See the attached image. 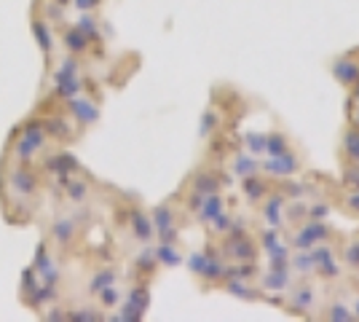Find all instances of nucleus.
I'll return each instance as SVG.
<instances>
[{
	"mask_svg": "<svg viewBox=\"0 0 359 322\" xmlns=\"http://www.w3.org/2000/svg\"><path fill=\"white\" fill-rule=\"evenodd\" d=\"M38 191H41V180L30 164H8V169L3 172V194L8 207H19V204L27 207L30 199L38 196Z\"/></svg>",
	"mask_w": 359,
	"mask_h": 322,
	"instance_id": "1",
	"label": "nucleus"
},
{
	"mask_svg": "<svg viewBox=\"0 0 359 322\" xmlns=\"http://www.w3.org/2000/svg\"><path fill=\"white\" fill-rule=\"evenodd\" d=\"M48 140L51 137L46 135L41 119H30V121L22 123V126L16 129L14 140H11V145H8V159H11L14 164H30L32 159L48 145Z\"/></svg>",
	"mask_w": 359,
	"mask_h": 322,
	"instance_id": "2",
	"label": "nucleus"
},
{
	"mask_svg": "<svg viewBox=\"0 0 359 322\" xmlns=\"http://www.w3.org/2000/svg\"><path fill=\"white\" fill-rule=\"evenodd\" d=\"M67 110H70V116H73L78 123H83V126H89V123H94L97 119H100V107L91 102L89 97H70L67 100Z\"/></svg>",
	"mask_w": 359,
	"mask_h": 322,
	"instance_id": "3",
	"label": "nucleus"
},
{
	"mask_svg": "<svg viewBox=\"0 0 359 322\" xmlns=\"http://www.w3.org/2000/svg\"><path fill=\"white\" fill-rule=\"evenodd\" d=\"M89 35L81 30L78 25L75 27H67L65 30V35H62V43H65V48H67V54L70 57H81V54H86L89 51Z\"/></svg>",
	"mask_w": 359,
	"mask_h": 322,
	"instance_id": "4",
	"label": "nucleus"
},
{
	"mask_svg": "<svg viewBox=\"0 0 359 322\" xmlns=\"http://www.w3.org/2000/svg\"><path fill=\"white\" fill-rule=\"evenodd\" d=\"M46 172H51V175H60V180H67L73 172H78V164H75V159H70V156H48L43 164Z\"/></svg>",
	"mask_w": 359,
	"mask_h": 322,
	"instance_id": "5",
	"label": "nucleus"
},
{
	"mask_svg": "<svg viewBox=\"0 0 359 322\" xmlns=\"http://www.w3.org/2000/svg\"><path fill=\"white\" fill-rule=\"evenodd\" d=\"M32 32H35V41H38V46L43 51L46 57H51V51H54V32H51V25L41 19V16H35L32 19Z\"/></svg>",
	"mask_w": 359,
	"mask_h": 322,
	"instance_id": "6",
	"label": "nucleus"
},
{
	"mask_svg": "<svg viewBox=\"0 0 359 322\" xmlns=\"http://www.w3.org/2000/svg\"><path fill=\"white\" fill-rule=\"evenodd\" d=\"M335 78L344 83V86H354L357 83V78H359V65L354 60H348V57H344V60H338L335 62Z\"/></svg>",
	"mask_w": 359,
	"mask_h": 322,
	"instance_id": "7",
	"label": "nucleus"
},
{
	"mask_svg": "<svg viewBox=\"0 0 359 322\" xmlns=\"http://www.w3.org/2000/svg\"><path fill=\"white\" fill-rule=\"evenodd\" d=\"M266 169L273 172V175H290V172L298 169V159L285 151V154H279V156H271V161L266 164Z\"/></svg>",
	"mask_w": 359,
	"mask_h": 322,
	"instance_id": "8",
	"label": "nucleus"
},
{
	"mask_svg": "<svg viewBox=\"0 0 359 322\" xmlns=\"http://www.w3.org/2000/svg\"><path fill=\"white\" fill-rule=\"evenodd\" d=\"M132 234H135L137 239H142V242L153 239V234H156V229H153V220H150L148 215H142V213H132Z\"/></svg>",
	"mask_w": 359,
	"mask_h": 322,
	"instance_id": "9",
	"label": "nucleus"
},
{
	"mask_svg": "<svg viewBox=\"0 0 359 322\" xmlns=\"http://www.w3.org/2000/svg\"><path fill=\"white\" fill-rule=\"evenodd\" d=\"M41 123H43V129H46V135H48V137L73 140V132H70L67 121H62V119H41Z\"/></svg>",
	"mask_w": 359,
	"mask_h": 322,
	"instance_id": "10",
	"label": "nucleus"
},
{
	"mask_svg": "<svg viewBox=\"0 0 359 322\" xmlns=\"http://www.w3.org/2000/svg\"><path fill=\"white\" fill-rule=\"evenodd\" d=\"M73 236H75V223H73V220L62 217V220H57V223H54V239H57L62 247L70 245V242H73Z\"/></svg>",
	"mask_w": 359,
	"mask_h": 322,
	"instance_id": "11",
	"label": "nucleus"
},
{
	"mask_svg": "<svg viewBox=\"0 0 359 322\" xmlns=\"http://www.w3.org/2000/svg\"><path fill=\"white\" fill-rule=\"evenodd\" d=\"M65 183V194H67V199L70 201H83L86 196H89V185L81 183V180H62Z\"/></svg>",
	"mask_w": 359,
	"mask_h": 322,
	"instance_id": "12",
	"label": "nucleus"
},
{
	"mask_svg": "<svg viewBox=\"0 0 359 322\" xmlns=\"http://www.w3.org/2000/svg\"><path fill=\"white\" fill-rule=\"evenodd\" d=\"M201 204H204V210L198 215L201 220H215V217L220 215V210H223V199H220V196H207Z\"/></svg>",
	"mask_w": 359,
	"mask_h": 322,
	"instance_id": "13",
	"label": "nucleus"
},
{
	"mask_svg": "<svg viewBox=\"0 0 359 322\" xmlns=\"http://www.w3.org/2000/svg\"><path fill=\"white\" fill-rule=\"evenodd\" d=\"M322 236H327V229H325V226H306V231L298 236V247L314 245L316 239H322Z\"/></svg>",
	"mask_w": 359,
	"mask_h": 322,
	"instance_id": "14",
	"label": "nucleus"
},
{
	"mask_svg": "<svg viewBox=\"0 0 359 322\" xmlns=\"http://www.w3.org/2000/svg\"><path fill=\"white\" fill-rule=\"evenodd\" d=\"M346 154L351 156V161H359V129H348L344 137Z\"/></svg>",
	"mask_w": 359,
	"mask_h": 322,
	"instance_id": "15",
	"label": "nucleus"
},
{
	"mask_svg": "<svg viewBox=\"0 0 359 322\" xmlns=\"http://www.w3.org/2000/svg\"><path fill=\"white\" fill-rule=\"evenodd\" d=\"M156 258H158V263H164V266H177V263H180V253L175 250V247L161 245L158 250H156Z\"/></svg>",
	"mask_w": 359,
	"mask_h": 322,
	"instance_id": "16",
	"label": "nucleus"
},
{
	"mask_svg": "<svg viewBox=\"0 0 359 322\" xmlns=\"http://www.w3.org/2000/svg\"><path fill=\"white\" fill-rule=\"evenodd\" d=\"M113 282H116V271H100V274L91 279L89 290L100 293V290H105L107 285H113Z\"/></svg>",
	"mask_w": 359,
	"mask_h": 322,
	"instance_id": "17",
	"label": "nucleus"
},
{
	"mask_svg": "<svg viewBox=\"0 0 359 322\" xmlns=\"http://www.w3.org/2000/svg\"><path fill=\"white\" fill-rule=\"evenodd\" d=\"M266 151H269L271 156H279L287 151V140L282 137V135H271V137H266Z\"/></svg>",
	"mask_w": 359,
	"mask_h": 322,
	"instance_id": "18",
	"label": "nucleus"
},
{
	"mask_svg": "<svg viewBox=\"0 0 359 322\" xmlns=\"http://www.w3.org/2000/svg\"><path fill=\"white\" fill-rule=\"evenodd\" d=\"M97 295H100V301H102V307H116V304H118V290H116V288H113V285H107L105 290H100L97 293Z\"/></svg>",
	"mask_w": 359,
	"mask_h": 322,
	"instance_id": "19",
	"label": "nucleus"
},
{
	"mask_svg": "<svg viewBox=\"0 0 359 322\" xmlns=\"http://www.w3.org/2000/svg\"><path fill=\"white\" fill-rule=\"evenodd\" d=\"M231 247H233V255H236V258H247V261H250L255 255V247L250 245V242H233Z\"/></svg>",
	"mask_w": 359,
	"mask_h": 322,
	"instance_id": "20",
	"label": "nucleus"
},
{
	"mask_svg": "<svg viewBox=\"0 0 359 322\" xmlns=\"http://www.w3.org/2000/svg\"><path fill=\"white\" fill-rule=\"evenodd\" d=\"M279 210H282V199H271L269 207H266V217L276 226L279 223Z\"/></svg>",
	"mask_w": 359,
	"mask_h": 322,
	"instance_id": "21",
	"label": "nucleus"
},
{
	"mask_svg": "<svg viewBox=\"0 0 359 322\" xmlns=\"http://www.w3.org/2000/svg\"><path fill=\"white\" fill-rule=\"evenodd\" d=\"M244 191H247V196H250V199H257L260 194H266V188H260L257 180H247V183H244Z\"/></svg>",
	"mask_w": 359,
	"mask_h": 322,
	"instance_id": "22",
	"label": "nucleus"
},
{
	"mask_svg": "<svg viewBox=\"0 0 359 322\" xmlns=\"http://www.w3.org/2000/svg\"><path fill=\"white\" fill-rule=\"evenodd\" d=\"M346 183H351L354 188H359V161H354L351 169H346Z\"/></svg>",
	"mask_w": 359,
	"mask_h": 322,
	"instance_id": "23",
	"label": "nucleus"
},
{
	"mask_svg": "<svg viewBox=\"0 0 359 322\" xmlns=\"http://www.w3.org/2000/svg\"><path fill=\"white\" fill-rule=\"evenodd\" d=\"M73 3H75V8H78V11H86V14H89V11H94L102 0H73Z\"/></svg>",
	"mask_w": 359,
	"mask_h": 322,
	"instance_id": "24",
	"label": "nucleus"
},
{
	"mask_svg": "<svg viewBox=\"0 0 359 322\" xmlns=\"http://www.w3.org/2000/svg\"><path fill=\"white\" fill-rule=\"evenodd\" d=\"M295 266H298L300 271H306V269H311V266H314V258L303 253V255H298V258H295Z\"/></svg>",
	"mask_w": 359,
	"mask_h": 322,
	"instance_id": "25",
	"label": "nucleus"
},
{
	"mask_svg": "<svg viewBox=\"0 0 359 322\" xmlns=\"http://www.w3.org/2000/svg\"><path fill=\"white\" fill-rule=\"evenodd\" d=\"M241 172V175H250V172H255V167H252V159H244L241 156L239 159V167H236Z\"/></svg>",
	"mask_w": 359,
	"mask_h": 322,
	"instance_id": "26",
	"label": "nucleus"
},
{
	"mask_svg": "<svg viewBox=\"0 0 359 322\" xmlns=\"http://www.w3.org/2000/svg\"><path fill=\"white\" fill-rule=\"evenodd\" d=\"M346 261L351 263V266H359V245L348 247V253H346Z\"/></svg>",
	"mask_w": 359,
	"mask_h": 322,
	"instance_id": "27",
	"label": "nucleus"
},
{
	"mask_svg": "<svg viewBox=\"0 0 359 322\" xmlns=\"http://www.w3.org/2000/svg\"><path fill=\"white\" fill-rule=\"evenodd\" d=\"M330 317H332V320H351V314H348L346 309H341V307L332 309V311H330Z\"/></svg>",
	"mask_w": 359,
	"mask_h": 322,
	"instance_id": "28",
	"label": "nucleus"
},
{
	"mask_svg": "<svg viewBox=\"0 0 359 322\" xmlns=\"http://www.w3.org/2000/svg\"><path fill=\"white\" fill-rule=\"evenodd\" d=\"M311 288H309V290H300V295H298V301H300V307H306V304H311V298H314V295H311Z\"/></svg>",
	"mask_w": 359,
	"mask_h": 322,
	"instance_id": "29",
	"label": "nucleus"
},
{
	"mask_svg": "<svg viewBox=\"0 0 359 322\" xmlns=\"http://www.w3.org/2000/svg\"><path fill=\"white\" fill-rule=\"evenodd\" d=\"M348 207H354V210L359 213V191H354V194L348 196Z\"/></svg>",
	"mask_w": 359,
	"mask_h": 322,
	"instance_id": "30",
	"label": "nucleus"
},
{
	"mask_svg": "<svg viewBox=\"0 0 359 322\" xmlns=\"http://www.w3.org/2000/svg\"><path fill=\"white\" fill-rule=\"evenodd\" d=\"M57 3H60V6H67V3H70V0H57Z\"/></svg>",
	"mask_w": 359,
	"mask_h": 322,
	"instance_id": "31",
	"label": "nucleus"
},
{
	"mask_svg": "<svg viewBox=\"0 0 359 322\" xmlns=\"http://www.w3.org/2000/svg\"><path fill=\"white\" fill-rule=\"evenodd\" d=\"M357 314H359V304H357Z\"/></svg>",
	"mask_w": 359,
	"mask_h": 322,
	"instance_id": "32",
	"label": "nucleus"
},
{
	"mask_svg": "<svg viewBox=\"0 0 359 322\" xmlns=\"http://www.w3.org/2000/svg\"><path fill=\"white\" fill-rule=\"evenodd\" d=\"M357 121H359V113H357Z\"/></svg>",
	"mask_w": 359,
	"mask_h": 322,
	"instance_id": "33",
	"label": "nucleus"
}]
</instances>
